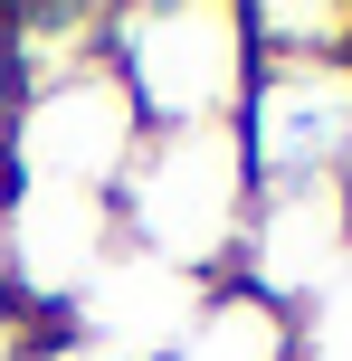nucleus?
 I'll return each instance as SVG.
<instances>
[{
  "label": "nucleus",
  "mask_w": 352,
  "mask_h": 361,
  "mask_svg": "<svg viewBox=\"0 0 352 361\" xmlns=\"http://www.w3.org/2000/svg\"><path fill=\"white\" fill-rule=\"evenodd\" d=\"M238 143L257 180H315L352 143V67L343 57H257V86L238 105Z\"/></svg>",
  "instance_id": "423d86ee"
},
{
  "label": "nucleus",
  "mask_w": 352,
  "mask_h": 361,
  "mask_svg": "<svg viewBox=\"0 0 352 361\" xmlns=\"http://www.w3.org/2000/svg\"><path fill=\"white\" fill-rule=\"evenodd\" d=\"M343 276H352V200H343V180L334 171H315V180H257L248 228H238V257H229V286L305 324V305H324Z\"/></svg>",
  "instance_id": "39448f33"
},
{
  "label": "nucleus",
  "mask_w": 352,
  "mask_h": 361,
  "mask_svg": "<svg viewBox=\"0 0 352 361\" xmlns=\"http://www.w3.org/2000/svg\"><path fill=\"white\" fill-rule=\"evenodd\" d=\"M105 19L95 0H57V10H0V67L10 86H48V76L105 67Z\"/></svg>",
  "instance_id": "6e6552de"
},
{
  "label": "nucleus",
  "mask_w": 352,
  "mask_h": 361,
  "mask_svg": "<svg viewBox=\"0 0 352 361\" xmlns=\"http://www.w3.org/2000/svg\"><path fill=\"white\" fill-rule=\"evenodd\" d=\"M124 247L105 190H57V180H0V305H19L29 324H67V305L105 276V257Z\"/></svg>",
  "instance_id": "20e7f679"
},
{
  "label": "nucleus",
  "mask_w": 352,
  "mask_h": 361,
  "mask_svg": "<svg viewBox=\"0 0 352 361\" xmlns=\"http://www.w3.org/2000/svg\"><path fill=\"white\" fill-rule=\"evenodd\" d=\"M171 361H305V324L257 305V295H238V286H210L200 324L181 333Z\"/></svg>",
  "instance_id": "1a4fd4ad"
},
{
  "label": "nucleus",
  "mask_w": 352,
  "mask_h": 361,
  "mask_svg": "<svg viewBox=\"0 0 352 361\" xmlns=\"http://www.w3.org/2000/svg\"><path fill=\"white\" fill-rule=\"evenodd\" d=\"M114 228L124 247L162 257V267L229 286V257H238L248 200H257V162H248L238 124H181V133H143L124 180H114Z\"/></svg>",
  "instance_id": "f257e3e1"
},
{
  "label": "nucleus",
  "mask_w": 352,
  "mask_h": 361,
  "mask_svg": "<svg viewBox=\"0 0 352 361\" xmlns=\"http://www.w3.org/2000/svg\"><path fill=\"white\" fill-rule=\"evenodd\" d=\"M143 143V114L114 67H76L48 86H10L0 105V180H57V190H114Z\"/></svg>",
  "instance_id": "7ed1b4c3"
},
{
  "label": "nucleus",
  "mask_w": 352,
  "mask_h": 361,
  "mask_svg": "<svg viewBox=\"0 0 352 361\" xmlns=\"http://www.w3.org/2000/svg\"><path fill=\"white\" fill-rule=\"evenodd\" d=\"M200 305H210L200 276L162 267V257H143V247H114L105 276L67 305L57 333H76V343H95V352H114V361H171L181 333L200 324Z\"/></svg>",
  "instance_id": "0eeeda50"
},
{
  "label": "nucleus",
  "mask_w": 352,
  "mask_h": 361,
  "mask_svg": "<svg viewBox=\"0 0 352 361\" xmlns=\"http://www.w3.org/2000/svg\"><path fill=\"white\" fill-rule=\"evenodd\" d=\"M105 67L133 95L143 133L238 124L248 86H257V48H248L238 0H133L105 19Z\"/></svg>",
  "instance_id": "f03ea898"
},
{
  "label": "nucleus",
  "mask_w": 352,
  "mask_h": 361,
  "mask_svg": "<svg viewBox=\"0 0 352 361\" xmlns=\"http://www.w3.org/2000/svg\"><path fill=\"white\" fill-rule=\"evenodd\" d=\"M334 180H343V200H352V143H343V162H334Z\"/></svg>",
  "instance_id": "ddd939ff"
},
{
  "label": "nucleus",
  "mask_w": 352,
  "mask_h": 361,
  "mask_svg": "<svg viewBox=\"0 0 352 361\" xmlns=\"http://www.w3.org/2000/svg\"><path fill=\"white\" fill-rule=\"evenodd\" d=\"M0 105H10V67H0Z\"/></svg>",
  "instance_id": "4468645a"
},
{
  "label": "nucleus",
  "mask_w": 352,
  "mask_h": 361,
  "mask_svg": "<svg viewBox=\"0 0 352 361\" xmlns=\"http://www.w3.org/2000/svg\"><path fill=\"white\" fill-rule=\"evenodd\" d=\"M38 361H114V352H95V343H76V333H48V343H38Z\"/></svg>",
  "instance_id": "f8f14e48"
},
{
  "label": "nucleus",
  "mask_w": 352,
  "mask_h": 361,
  "mask_svg": "<svg viewBox=\"0 0 352 361\" xmlns=\"http://www.w3.org/2000/svg\"><path fill=\"white\" fill-rule=\"evenodd\" d=\"M38 343H48V324H29L19 305H0V361H38Z\"/></svg>",
  "instance_id": "9b49d317"
},
{
  "label": "nucleus",
  "mask_w": 352,
  "mask_h": 361,
  "mask_svg": "<svg viewBox=\"0 0 352 361\" xmlns=\"http://www.w3.org/2000/svg\"><path fill=\"white\" fill-rule=\"evenodd\" d=\"M248 48L257 57H343L352 67V10L343 0H257L248 10Z\"/></svg>",
  "instance_id": "9d476101"
}]
</instances>
